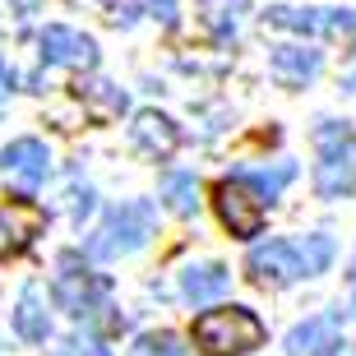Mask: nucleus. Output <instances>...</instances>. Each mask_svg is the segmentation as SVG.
<instances>
[{
	"instance_id": "nucleus-19",
	"label": "nucleus",
	"mask_w": 356,
	"mask_h": 356,
	"mask_svg": "<svg viewBox=\"0 0 356 356\" xmlns=\"http://www.w3.org/2000/svg\"><path fill=\"white\" fill-rule=\"evenodd\" d=\"M324 38L356 42V14L352 10H329V19H324Z\"/></svg>"
},
{
	"instance_id": "nucleus-8",
	"label": "nucleus",
	"mask_w": 356,
	"mask_h": 356,
	"mask_svg": "<svg viewBox=\"0 0 356 356\" xmlns=\"http://www.w3.org/2000/svg\"><path fill=\"white\" fill-rule=\"evenodd\" d=\"M0 172L10 176L24 195H33V190L47 181V172H51V153H47L42 139H14V144H5V153H0Z\"/></svg>"
},
{
	"instance_id": "nucleus-4",
	"label": "nucleus",
	"mask_w": 356,
	"mask_h": 356,
	"mask_svg": "<svg viewBox=\"0 0 356 356\" xmlns=\"http://www.w3.org/2000/svg\"><path fill=\"white\" fill-rule=\"evenodd\" d=\"M51 301L60 305L70 319H97V310H106V282L83 264V254L65 250L56 259Z\"/></svg>"
},
{
	"instance_id": "nucleus-2",
	"label": "nucleus",
	"mask_w": 356,
	"mask_h": 356,
	"mask_svg": "<svg viewBox=\"0 0 356 356\" xmlns=\"http://www.w3.org/2000/svg\"><path fill=\"white\" fill-rule=\"evenodd\" d=\"M158 227V213L148 199H130V204H116V209L102 218L97 236L88 241V254L92 259H120V254H134L144 250L148 236Z\"/></svg>"
},
{
	"instance_id": "nucleus-5",
	"label": "nucleus",
	"mask_w": 356,
	"mask_h": 356,
	"mask_svg": "<svg viewBox=\"0 0 356 356\" xmlns=\"http://www.w3.org/2000/svg\"><path fill=\"white\" fill-rule=\"evenodd\" d=\"M213 204H218V218H222V227L232 236H259V227H264V190L250 176L218 181Z\"/></svg>"
},
{
	"instance_id": "nucleus-18",
	"label": "nucleus",
	"mask_w": 356,
	"mask_h": 356,
	"mask_svg": "<svg viewBox=\"0 0 356 356\" xmlns=\"http://www.w3.org/2000/svg\"><path fill=\"white\" fill-rule=\"evenodd\" d=\"M301 259H305V273H319V268H329V259H333V241L324 236V232H319V236H305Z\"/></svg>"
},
{
	"instance_id": "nucleus-20",
	"label": "nucleus",
	"mask_w": 356,
	"mask_h": 356,
	"mask_svg": "<svg viewBox=\"0 0 356 356\" xmlns=\"http://www.w3.org/2000/svg\"><path fill=\"white\" fill-rule=\"evenodd\" d=\"M134 356H190L181 347V338H172V333H153V338H139V352Z\"/></svg>"
},
{
	"instance_id": "nucleus-16",
	"label": "nucleus",
	"mask_w": 356,
	"mask_h": 356,
	"mask_svg": "<svg viewBox=\"0 0 356 356\" xmlns=\"http://www.w3.org/2000/svg\"><path fill=\"white\" fill-rule=\"evenodd\" d=\"M162 199H167V209L181 213V218H190V213L199 209V181L190 172H172L162 176Z\"/></svg>"
},
{
	"instance_id": "nucleus-17",
	"label": "nucleus",
	"mask_w": 356,
	"mask_h": 356,
	"mask_svg": "<svg viewBox=\"0 0 356 356\" xmlns=\"http://www.w3.org/2000/svg\"><path fill=\"white\" fill-rule=\"evenodd\" d=\"M324 19H329V14H319V10H291V5H273V10L264 14V24L287 28V33H301V38L324 33Z\"/></svg>"
},
{
	"instance_id": "nucleus-10",
	"label": "nucleus",
	"mask_w": 356,
	"mask_h": 356,
	"mask_svg": "<svg viewBox=\"0 0 356 356\" xmlns=\"http://www.w3.org/2000/svg\"><path fill=\"white\" fill-rule=\"evenodd\" d=\"M130 144L144 153V158L162 162V158H172L176 144H181V130H176V120H167L162 111H139L130 125Z\"/></svg>"
},
{
	"instance_id": "nucleus-1",
	"label": "nucleus",
	"mask_w": 356,
	"mask_h": 356,
	"mask_svg": "<svg viewBox=\"0 0 356 356\" xmlns=\"http://www.w3.org/2000/svg\"><path fill=\"white\" fill-rule=\"evenodd\" d=\"M195 347L209 356H245L264 347V324L250 315L245 305H222V310H204L195 319Z\"/></svg>"
},
{
	"instance_id": "nucleus-14",
	"label": "nucleus",
	"mask_w": 356,
	"mask_h": 356,
	"mask_svg": "<svg viewBox=\"0 0 356 356\" xmlns=\"http://www.w3.org/2000/svg\"><path fill=\"white\" fill-rule=\"evenodd\" d=\"M181 291L190 305H209L227 291V268L222 264H190L181 273Z\"/></svg>"
},
{
	"instance_id": "nucleus-22",
	"label": "nucleus",
	"mask_w": 356,
	"mask_h": 356,
	"mask_svg": "<svg viewBox=\"0 0 356 356\" xmlns=\"http://www.w3.org/2000/svg\"><path fill=\"white\" fill-rule=\"evenodd\" d=\"M88 213H92V190L88 185H83V190L74 185V190H70V218H88Z\"/></svg>"
},
{
	"instance_id": "nucleus-26",
	"label": "nucleus",
	"mask_w": 356,
	"mask_h": 356,
	"mask_svg": "<svg viewBox=\"0 0 356 356\" xmlns=\"http://www.w3.org/2000/svg\"><path fill=\"white\" fill-rule=\"evenodd\" d=\"M102 5H111V0H102Z\"/></svg>"
},
{
	"instance_id": "nucleus-11",
	"label": "nucleus",
	"mask_w": 356,
	"mask_h": 356,
	"mask_svg": "<svg viewBox=\"0 0 356 356\" xmlns=\"http://www.w3.org/2000/svg\"><path fill=\"white\" fill-rule=\"evenodd\" d=\"M338 347H343V329H338V315L301 319V324L287 333V352H291V356H333Z\"/></svg>"
},
{
	"instance_id": "nucleus-7",
	"label": "nucleus",
	"mask_w": 356,
	"mask_h": 356,
	"mask_svg": "<svg viewBox=\"0 0 356 356\" xmlns=\"http://www.w3.org/2000/svg\"><path fill=\"white\" fill-rule=\"evenodd\" d=\"M42 227H47V213H42L33 199L0 204V259H14V254H24L28 245L42 236Z\"/></svg>"
},
{
	"instance_id": "nucleus-15",
	"label": "nucleus",
	"mask_w": 356,
	"mask_h": 356,
	"mask_svg": "<svg viewBox=\"0 0 356 356\" xmlns=\"http://www.w3.org/2000/svg\"><path fill=\"white\" fill-rule=\"evenodd\" d=\"M245 10V0H199V14H204V28L213 38H236V19Z\"/></svg>"
},
{
	"instance_id": "nucleus-6",
	"label": "nucleus",
	"mask_w": 356,
	"mask_h": 356,
	"mask_svg": "<svg viewBox=\"0 0 356 356\" xmlns=\"http://www.w3.org/2000/svg\"><path fill=\"white\" fill-rule=\"evenodd\" d=\"M245 268H250V277L259 282V287H291V282L305 273V259H301L296 245H287V241H264V245L250 250Z\"/></svg>"
},
{
	"instance_id": "nucleus-13",
	"label": "nucleus",
	"mask_w": 356,
	"mask_h": 356,
	"mask_svg": "<svg viewBox=\"0 0 356 356\" xmlns=\"http://www.w3.org/2000/svg\"><path fill=\"white\" fill-rule=\"evenodd\" d=\"M14 333L24 343H47L51 338V319H47V291L38 282H28L19 291V305H14Z\"/></svg>"
},
{
	"instance_id": "nucleus-12",
	"label": "nucleus",
	"mask_w": 356,
	"mask_h": 356,
	"mask_svg": "<svg viewBox=\"0 0 356 356\" xmlns=\"http://www.w3.org/2000/svg\"><path fill=\"white\" fill-rule=\"evenodd\" d=\"M319 51L310 47H273V60H268V74H273L282 88H305V83L319 74Z\"/></svg>"
},
{
	"instance_id": "nucleus-24",
	"label": "nucleus",
	"mask_w": 356,
	"mask_h": 356,
	"mask_svg": "<svg viewBox=\"0 0 356 356\" xmlns=\"http://www.w3.org/2000/svg\"><path fill=\"white\" fill-rule=\"evenodd\" d=\"M343 88L356 92V51H352V60H347V70H343Z\"/></svg>"
},
{
	"instance_id": "nucleus-23",
	"label": "nucleus",
	"mask_w": 356,
	"mask_h": 356,
	"mask_svg": "<svg viewBox=\"0 0 356 356\" xmlns=\"http://www.w3.org/2000/svg\"><path fill=\"white\" fill-rule=\"evenodd\" d=\"M148 14H153L162 28H176V0H148Z\"/></svg>"
},
{
	"instance_id": "nucleus-9",
	"label": "nucleus",
	"mask_w": 356,
	"mask_h": 356,
	"mask_svg": "<svg viewBox=\"0 0 356 356\" xmlns=\"http://www.w3.org/2000/svg\"><path fill=\"white\" fill-rule=\"evenodd\" d=\"M42 56H47L51 65H70V70H92L97 65L92 38H83V33H74V28H65V24L42 28Z\"/></svg>"
},
{
	"instance_id": "nucleus-21",
	"label": "nucleus",
	"mask_w": 356,
	"mask_h": 356,
	"mask_svg": "<svg viewBox=\"0 0 356 356\" xmlns=\"http://www.w3.org/2000/svg\"><path fill=\"white\" fill-rule=\"evenodd\" d=\"M60 356H111V352H106L97 338H88V333H74V338H65Z\"/></svg>"
},
{
	"instance_id": "nucleus-3",
	"label": "nucleus",
	"mask_w": 356,
	"mask_h": 356,
	"mask_svg": "<svg viewBox=\"0 0 356 356\" xmlns=\"http://www.w3.org/2000/svg\"><path fill=\"white\" fill-rule=\"evenodd\" d=\"M319 144V167H315V190L324 199H343L356 190V134L338 120H319L315 130Z\"/></svg>"
},
{
	"instance_id": "nucleus-25",
	"label": "nucleus",
	"mask_w": 356,
	"mask_h": 356,
	"mask_svg": "<svg viewBox=\"0 0 356 356\" xmlns=\"http://www.w3.org/2000/svg\"><path fill=\"white\" fill-rule=\"evenodd\" d=\"M10 88H14V74L5 65H0V106H5V97H10Z\"/></svg>"
}]
</instances>
